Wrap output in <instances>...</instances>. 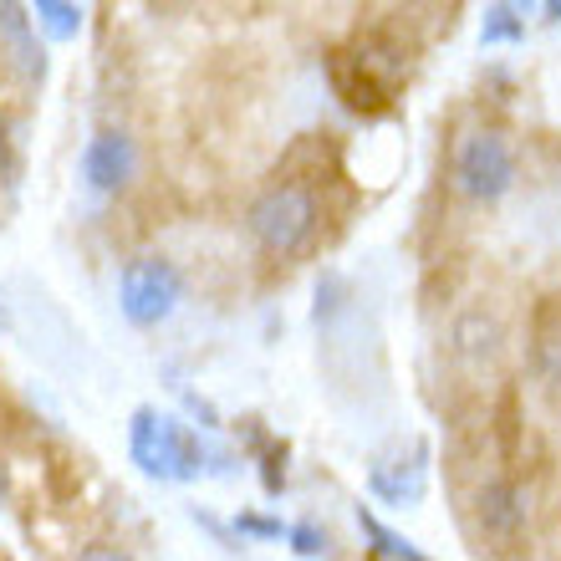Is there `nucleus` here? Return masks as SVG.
Wrapping results in <instances>:
<instances>
[{
	"label": "nucleus",
	"mask_w": 561,
	"mask_h": 561,
	"mask_svg": "<svg viewBox=\"0 0 561 561\" xmlns=\"http://www.w3.org/2000/svg\"><path fill=\"white\" fill-rule=\"evenodd\" d=\"M128 449H134V465L148 480H169V485H190L199 474H230V455L209 449L190 424H179L174 414H159V409L134 414Z\"/></svg>",
	"instance_id": "obj_1"
},
{
	"label": "nucleus",
	"mask_w": 561,
	"mask_h": 561,
	"mask_svg": "<svg viewBox=\"0 0 561 561\" xmlns=\"http://www.w3.org/2000/svg\"><path fill=\"white\" fill-rule=\"evenodd\" d=\"M327 77H332L337 98L353 107V113H383V107L399 98L403 77H409V57H403V46H393L388 36H363V42H353L347 51L332 57Z\"/></svg>",
	"instance_id": "obj_2"
},
{
	"label": "nucleus",
	"mask_w": 561,
	"mask_h": 561,
	"mask_svg": "<svg viewBox=\"0 0 561 561\" xmlns=\"http://www.w3.org/2000/svg\"><path fill=\"white\" fill-rule=\"evenodd\" d=\"M245 225H251V236L261 240V251L296 255L311 245L317 225H322V209H317V194H311L307 184H271L251 205Z\"/></svg>",
	"instance_id": "obj_3"
},
{
	"label": "nucleus",
	"mask_w": 561,
	"mask_h": 561,
	"mask_svg": "<svg viewBox=\"0 0 561 561\" xmlns=\"http://www.w3.org/2000/svg\"><path fill=\"white\" fill-rule=\"evenodd\" d=\"M179 296H184V280L163 255H138L118 276V307L134 327H159L179 307Z\"/></svg>",
	"instance_id": "obj_4"
},
{
	"label": "nucleus",
	"mask_w": 561,
	"mask_h": 561,
	"mask_svg": "<svg viewBox=\"0 0 561 561\" xmlns=\"http://www.w3.org/2000/svg\"><path fill=\"white\" fill-rule=\"evenodd\" d=\"M511 179H516V159H511V144L495 128H470L455 144L459 194H470V199H501L511 190Z\"/></svg>",
	"instance_id": "obj_5"
},
{
	"label": "nucleus",
	"mask_w": 561,
	"mask_h": 561,
	"mask_svg": "<svg viewBox=\"0 0 561 561\" xmlns=\"http://www.w3.org/2000/svg\"><path fill=\"white\" fill-rule=\"evenodd\" d=\"M134 179V138L123 128H98L82 148V184L92 194H118Z\"/></svg>",
	"instance_id": "obj_6"
},
{
	"label": "nucleus",
	"mask_w": 561,
	"mask_h": 561,
	"mask_svg": "<svg viewBox=\"0 0 561 561\" xmlns=\"http://www.w3.org/2000/svg\"><path fill=\"white\" fill-rule=\"evenodd\" d=\"M368 490L383 505H414L428 490V444H409V455L378 459L368 470Z\"/></svg>",
	"instance_id": "obj_7"
},
{
	"label": "nucleus",
	"mask_w": 561,
	"mask_h": 561,
	"mask_svg": "<svg viewBox=\"0 0 561 561\" xmlns=\"http://www.w3.org/2000/svg\"><path fill=\"white\" fill-rule=\"evenodd\" d=\"M480 526H485L490 536H501V541L526 526V501H520V490L511 485V480H490V485L480 490Z\"/></svg>",
	"instance_id": "obj_8"
},
{
	"label": "nucleus",
	"mask_w": 561,
	"mask_h": 561,
	"mask_svg": "<svg viewBox=\"0 0 561 561\" xmlns=\"http://www.w3.org/2000/svg\"><path fill=\"white\" fill-rule=\"evenodd\" d=\"M0 36L11 42V51H15V61H21V72H26V77H42L46 72L42 46H36V31H31V11H26V5L0 0Z\"/></svg>",
	"instance_id": "obj_9"
},
{
	"label": "nucleus",
	"mask_w": 561,
	"mask_h": 561,
	"mask_svg": "<svg viewBox=\"0 0 561 561\" xmlns=\"http://www.w3.org/2000/svg\"><path fill=\"white\" fill-rule=\"evenodd\" d=\"M357 526H363V536L373 541V557L378 561H428L409 536H399L393 526H383V520L373 516V511H363V505H357Z\"/></svg>",
	"instance_id": "obj_10"
},
{
	"label": "nucleus",
	"mask_w": 561,
	"mask_h": 561,
	"mask_svg": "<svg viewBox=\"0 0 561 561\" xmlns=\"http://www.w3.org/2000/svg\"><path fill=\"white\" fill-rule=\"evenodd\" d=\"M455 342H459V353L465 357H495V347H501V327H495V317H485V311H470V317H459Z\"/></svg>",
	"instance_id": "obj_11"
},
{
	"label": "nucleus",
	"mask_w": 561,
	"mask_h": 561,
	"mask_svg": "<svg viewBox=\"0 0 561 561\" xmlns=\"http://www.w3.org/2000/svg\"><path fill=\"white\" fill-rule=\"evenodd\" d=\"M526 36V5H490L480 21V42L501 46V42H520Z\"/></svg>",
	"instance_id": "obj_12"
},
{
	"label": "nucleus",
	"mask_w": 561,
	"mask_h": 561,
	"mask_svg": "<svg viewBox=\"0 0 561 561\" xmlns=\"http://www.w3.org/2000/svg\"><path fill=\"white\" fill-rule=\"evenodd\" d=\"M31 15H36L51 36H61V42L82 31V5H72V0H36V11Z\"/></svg>",
	"instance_id": "obj_13"
},
{
	"label": "nucleus",
	"mask_w": 561,
	"mask_h": 561,
	"mask_svg": "<svg viewBox=\"0 0 561 561\" xmlns=\"http://www.w3.org/2000/svg\"><path fill=\"white\" fill-rule=\"evenodd\" d=\"M251 439L261 444V480H266L271 495H280V485H286V444H276L261 428H251Z\"/></svg>",
	"instance_id": "obj_14"
},
{
	"label": "nucleus",
	"mask_w": 561,
	"mask_h": 561,
	"mask_svg": "<svg viewBox=\"0 0 561 561\" xmlns=\"http://www.w3.org/2000/svg\"><path fill=\"white\" fill-rule=\"evenodd\" d=\"M286 541H291L296 557H322L327 551V531L322 526H311V520H296L291 531H286Z\"/></svg>",
	"instance_id": "obj_15"
},
{
	"label": "nucleus",
	"mask_w": 561,
	"mask_h": 561,
	"mask_svg": "<svg viewBox=\"0 0 561 561\" xmlns=\"http://www.w3.org/2000/svg\"><path fill=\"white\" fill-rule=\"evenodd\" d=\"M236 531L240 536H266V541H280V536L291 531V526H280V520H271V516H251V511H240V516H236Z\"/></svg>",
	"instance_id": "obj_16"
},
{
	"label": "nucleus",
	"mask_w": 561,
	"mask_h": 561,
	"mask_svg": "<svg viewBox=\"0 0 561 561\" xmlns=\"http://www.w3.org/2000/svg\"><path fill=\"white\" fill-rule=\"evenodd\" d=\"M82 561H134L123 547H107V541H92L88 551H82Z\"/></svg>",
	"instance_id": "obj_17"
},
{
	"label": "nucleus",
	"mask_w": 561,
	"mask_h": 561,
	"mask_svg": "<svg viewBox=\"0 0 561 561\" xmlns=\"http://www.w3.org/2000/svg\"><path fill=\"white\" fill-rule=\"evenodd\" d=\"M11 495V474H5V465H0V501Z\"/></svg>",
	"instance_id": "obj_18"
},
{
	"label": "nucleus",
	"mask_w": 561,
	"mask_h": 561,
	"mask_svg": "<svg viewBox=\"0 0 561 561\" xmlns=\"http://www.w3.org/2000/svg\"><path fill=\"white\" fill-rule=\"evenodd\" d=\"M0 159H5V123H0Z\"/></svg>",
	"instance_id": "obj_19"
},
{
	"label": "nucleus",
	"mask_w": 561,
	"mask_h": 561,
	"mask_svg": "<svg viewBox=\"0 0 561 561\" xmlns=\"http://www.w3.org/2000/svg\"><path fill=\"white\" fill-rule=\"evenodd\" d=\"M0 327H5V307H0Z\"/></svg>",
	"instance_id": "obj_20"
}]
</instances>
